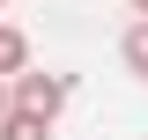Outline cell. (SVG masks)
<instances>
[{
	"mask_svg": "<svg viewBox=\"0 0 148 140\" xmlns=\"http://www.w3.org/2000/svg\"><path fill=\"white\" fill-rule=\"evenodd\" d=\"M8 88H15L22 111H37V118H52V125H59V111L74 103V74H45V67H22Z\"/></svg>",
	"mask_w": 148,
	"mask_h": 140,
	"instance_id": "6da1fadb",
	"label": "cell"
},
{
	"mask_svg": "<svg viewBox=\"0 0 148 140\" xmlns=\"http://www.w3.org/2000/svg\"><path fill=\"white\" fill-rule=\"evenodd\" d=\"M0 140H52V118H37V111L8 103V118H0Z\"/></svg>",
	"mask_w": 148,
	"mask_h": 140,
	"instance_id": "7a4b0ae2",
	"label": "cell"
},
{
	"mask_svg": "<svg viewBox=\"0 0 148 140\" xmlns=\"http://www.w3.org/2000/svg\"><path fill=\"white\" fill-rule=\"evenodd\" d=\"M22 67H30V37H22L15 22H0V74H8V81H15Z\"/></svg>",
	"mask_w": 148,
	"mask_h": 140,
	"instance_id": "3957f363",
	"label": "cell"
},
{
	"mask_svg": "<svg viewBox=\"0 0 148 140\" xmlns=\"http://www.w3.org/2000/svg\"><path fill=\"white\" fill-rule=\"evenodd\" d=\"M119 59H126V74H141V81H148V15L119 37Z\"/></svg>",
	"mask_w": 148,
	"mask_h": 140,
	"instance_id": "277c9868",
	"label": "cell"
},
{
	"mask_svg": "<svg viewBox=\"0 0 148 140\" xmlns=\"http://www.w3.org/2000/svg\"><path fill=\"white\" fill-rule=\"evenodd\" d=\"M8 103H15V88H8V74H0V118H8Z\"/></svg>",
	"mask_w": 148,
	"mask_h": 140,
	"instance_id": "5b68a950",
	"label": "cell"
},
{
	"mask_svg": "<svg viewBox=\"0 0 148 140\" xmlns=\"http://www.w3.org/2000/svg\"><path fill=\"white\" fill-rule=\"evenodd\" d=\"M126 7H133V15H148V0H126Z\"/></svg>",
	"mask_w": 148,
	"mask_h": 140,
	"instance_id": "8992f818",
	"label": "cell"
},
{
	"mask_svg": "<svg viewBox=\"0 0 148 140\" xmlns=\"http://www.w3.org/2000/svg\"><path fill=\"white\" fill-rule=\"evenodd\" d=\"M0 7H8V0H0Z\"/></svg>",
	"mask_w": 148,
	"mask_h": 140,
	"instance_id": "52a82bcc",
	"label": "cell"
}]
</instances>
